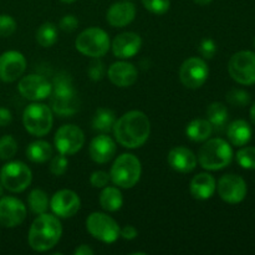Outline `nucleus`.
<instances>
[{
	"label": "nucleus",
	"mask_w": 255,
	"mask_h": 255,
	"mask_svg": "<svg viewBox=\"0 0 255 255\" xmlns=\"http://www.w3.org/2000/svg\"><path fill=\"white\" fill-rule=\"evenodd\" d=\"M117 142L126 148L143 146L151 133V122L142 111H129L122 115L114 125Z\"/></svg>",
	"instance_id": "obj_1"
},
{
	"label": "nucleus",
	"mask_w": 255,
	"mask_h": 255,
	"mask_svg": "<svg viewBox=\"0 0 255 255\" xmlns=\"http://www.w3.org/2000/svg\"><path fill=\"white\" fill-rule=\"evenodd\" d=\"M62 236V226L59 217L42 213L35 218L30 227L27 242L35 252H47L59 243Z\"/></svg>",
	"instance_id": "obj_2"
},
{
	"label": "nucleus",
	"mask_w": 255,
	"mask_h": 255,
	"mask_svg": "<svg viewBox=\"0 0 255 255\" xmlns=\"http://www.w3.org/2000/svg\"><path fill=\"white\" fill-rule=\"evenodd\" d=\"M197 159L204 169L219 171L231 164L233 159V149L226 139L212 138L199 148Z\"/></svg>",
	"instance_id": "obj_3"
},
{
	"label": "nucleus",
	"mask_w": 255,
	"mask_h": 255,
	"mask_svg": "<svg viewBox=\"0 0 255 255\" xmlns=\"http://www.w3.org/2000/svg\"><path fill=\"white\" fill-rule=\"evenodd\" d=\"M141 162L134 154L124 153L116 158L111 167L110 178L120 188H132L141 178Z\"/></svg>",
	"instance_id": "obj_4"
},
{
	"label": "nucleus",
	"mask_w": 255,
	"mask_h": 255,
	"mask_svg": "<svg viewBox=\"0 0 255 255\" xmlns=\"http://www.w3.org/2000/svg\"><path fill=\"white\" fill-rule=\"evenodd\" d=\"M52 122H54L52 111L47 105L35 102L30 104L24 110L22 124L25 129L32 136L42 137L49 133L52 127Z\"/></svg>",
	"instance_id": "obj_5"
},
{
	"label": "nucleus",
	"mask_w": 255,
	"mask_h": 255,
	"mask_svg": "<svg viewBox=\"0 0 255 255\" xmlns=\"http://www.w3.org/2000/svg\"><path fill=\"white\" fill-rule=\"evenodd\" d=\"M75 46L85 56L100 59L110 49L109 34L100 27H89L77 36Z\"/></svg>",
	"instance_id": "obj_6"
},
{
	"label": "nucleus",
	"mask_w": 255,
	"mask_h": 255,
	"mask_svg": "<svg viewBox=\"0 0 255 255\" xmlns=\"http://www.w3.org/2000/svg\"><path fill=\"white\" fill-rule=\"evenodd\" d=\"M31 181V169L24 162H7L0 169V182L5 189L12 193H20L25 191L30 186Z\"/></svg>",
	"instance_id": "obj_7"
},
{
	"label": "nucleus",
	"mask_w": 255,
	"mask_h": 255,
	"mask_svg": "<svg viewBox=\"0 0 255 255\" xmlns=\"http://www.w3.org/2000/svg\"><path fill=\"white\" fill-rule=\"evenodd\" d=\"M86 229L102 243H114L120 238V226L114 218L101 212H94L86 219Z\"/></svg>",
	"instance_id": "obj_8"
},
{
	"label": "nucleus",
	"mask_w": 255,
	"mask_h": 255,
	"mask_svg": "<svg viewBox=\"0 0 255 255\" xmlns=\"http://www.w3.org/2000/svg\"><path fill=\"white\" fill-rule=\"evenodd\" d=\"M228 72L232 79L241 85L255 84V52L244 51L236 52L231 57L228 64Z\"/></svg>",
	"instance_id": "obj_9"
},
{
	"label": "nucleus",
	"mask_w": 255,
	"mask_h": 255,
	"mask_svg": "<svg viewBox=\"0 0 255 255\" xmlns=\"http://www.w3.org/2000/svg\"><path fill=\"white\" fill-rule=\"evenodd\" d=\"M85 143V134L76 125H64L56 131L54 146L59 153L71 156L77 153Z\"/></svg>",
	"instance_id": "obj_10"
},
{
	"label": "nucleus",
	"mask_w": 255,
	"mask_h": 255,
	"mask_svg": "<svg viewBox=\"0 0 255 255\" xmlns=\"http://www.w3.org/2000/svg\"><path fill=\"white\" fill-rule=\"evenodd\" d=\"M209 69L201 57H189L182 64L179 69V79L187 89L196 90L206 84Z\"/></svg>",
	"instance_id": "obj_11"
},
{
	"label": "nucleus",
	"mask_w": 255,
	"mask_h": 255,
	"mask_svg": "<svg viewBox=\"0 0 255 255\" xmlns=\"http://www.w3.org/2000/svg\"><path fill=\"white\" fill-rule=\"evenodd\" d=\"M50 104L55 114L62 117L72 116L80 109V100L74 86L52 89L50 95Z\"/></svg>",
	"instance_id": "obj_12"
},
{
	"label": "nucleus",
	"mask_w": 255,
	"mask_h": 255,
	"mask_svg": "<svg viewBox=\"0 0 255 255\" xmlns=\"http://www.w3.org/2000/svg\"><path fill=\"white\" fill-rule=\"evenodd\" d=\"M219 197L229 204H238L244 201L247 196V183L241 176L224 174L217 184Z\"/></svg>",
	"instance_id": "obj_13"
},
{
	"label": "nucleus",
	"mask_w": 255,
	"mask_h": 255,
	"mask_svg": "<svg viewBox=\"0 0 255 255\" xmlns=\"http://www.w3.org/2000/svg\"><path fill=\"white\" fill-rule=\"evenodd\" d=\"M21 96L30 101H41L51 95L52 85L44 76L40 75H27L19 81L17 85Z\"/></svg>",
	"instance_id": "obj_14"
},
{
	"label": "nucleus",
	"mask_w": 255,
	"mask_h": 255,
	"mask_svg": "<svg viewBox=\"0 0 255 255\" xmlns=\"http://www.w3.org/2000/svg\"><path fill=\"white\" fill-rule=\"evenodd\" d=\"M81 207V199L76 192L71 189H61L52 196L50 208L59 218H71Z\"/></svg>",
	"instance_id": "obj_15"
},
{
	"label": "nucleus",
	"mask_w": 255,
	"mask_h": 255,
	"mask_svg": "<svg viewBox=\"0 0 255 255\" xmlns=\"http://www.w3.org/2000/svg\"><path fill=\"white\" fill-rule=\"evenodd\" d=\"M26 70V60L19 51L10 50L0 55V80L14 82L22 76Z\"/></svg>",
	"instance_id": "obj_16"
},
{
	"label": "nucleus",
	"mask_w": 255,
	"mask_h": 255,
	"mask_svg": "<svg viewBox=\"0 0 255 255\" xmlns=\"http://www.w3.org/2000/svg\"><path fill=\"white\" fill-rule=\"evenodd\" d=\"M26 218V207L15 197L0 199V224L5 228H15Z\"/></svg>",
	"instance_id": "obj_17"
},
{
	"label": "nucleus",
	"mask_w": 255,
	"mask_h": 255,
	"mask_svg": "<svg viewBox=\"0 0 255 255\" xmlns=\"http://www.w3.org/2000/svg\"><path fill=\"white\" fill-rule=\"evenodd\" d=\"M142 46V39L138 34L132 31L117 35L112 41V52L119 59H131L138 54Z\"/></svg>",
	"instance_id": "obj_18"
},
{
	"label": "nucleus",
	"mask_w": 255,
	"mask_h": 255,
	"mask_svg": "<svg viewBox=\"0 0 255 255\" xmlns=\"http://www.w3.org/2000/svg\"><path fill=\"white\" fill-rule=\"evenodd\" d=\"M90 157L94 162L100 164L107 163L114 158L116 153V143L107 134H100L91 141L89 147Z\"/></svg>",
	"instance_id": "obj_19"
},
{
	"label": "nucleus",
	"mask_w": 255,
	"mask_h": 255,
	"mask_svg": "<svg viewBox=\"0 0 255 255\" xmlns=\"http://www.w3.org/2000/svg\"><path fill=\"white\" fill-rule=\"evenodd\" d=\"M110 81L119 87H129L137 81L138 72L137 69L127 61H117L109 67Z\"/></svg>",
	"instance_id": "obj_20"
},
{
	"label": "nucleus",
	"mask_w": 255,
	"mask_h": 255,
	"mask_svg": "<svg viewBox=\"0 0 255 255\" xmlns=\"http://www.w3.org/2000/svg\"><path fill=\"white\" fill-rule=\"evenodd\" d=\"M168 164L172 169L179 173H189L197 167V157L189 148L183 146L174 147L169 151L167 157Z\"/></svg>",
	"instance_id": "obj_21"
},
{
	"label": "nucleus",
	"mask_w": 255,
	"mask_h": 255,
	"mask_svg": "<svg viewBox=\"0 0 255 255\" xmlns=\"http://www.w3.org/2000/svg\"><path fill=\"white\" fill-rule=\"evenodd\" d=\"M136 16V7L129 1H119L109 7L107 22L114 27H125L131 24Z\"/></svg>",
	"instance_id": "obj_22"
},
{
	"label": "nucleus",
	"mask_w": 255,
	"mask_h": 255,
	"mask_svg": "<svg viewBox=\"0 0 255 255\" xmlns=\"http://www.w3.org/2000/svg\"><path fill=\"white\" fill-rule=\"evenodd\" d=\"M217 189L216 179L209 173H199L193 177L189 186V191L193 198L207 201L214 194Z\"/></svg>",
	"instance_id": "obj_23"
},
{
	"label": "nucleus",
	"mask_w": 255,
	"mask_h": 255,
	"mask_svg": "<svg viewBox=\"0 0 255 255\" xmlns=\"http://www.w3.org/2000/svg\"><path fill=\"white\" fill-rule=\"evenodd\" d=\"M252 134H253V131H252L251 125L244 120L233 121L227 129V136H228L229 142L237 147L246 146L251 141Z\"/></svg>",
	"instance_id": "obj_24"
},
{
	"label": "nucleus",
	"mask_w": 255,
	"mask_h": 255,
	"mask_svg": "<svg viewBox=\"0 0 255 255\" xmlns=\"http://www.w3.org/2000/svg\"><path fill=\"white\" fill-rule=\"evenodd\" d=\"M213 126L208 120L197 119L188 124L186 128L187 137L193 142H204L213 133Z\"/></svg>",
	"instance_id": "obj_25"
},
{
	"label": "nucleus",
	"mask_w": 255,
	"mask_h": 255,
	"mask_svg": "<svg viewBox=\"0 0 255 255\" xmlns=\"http://www.w3.org/2000/svg\"><path fill=\"white\" fill-rule=\"evenodd\" d=\"M100 204L102 209L107 212H117L124 204V197L121 191L116 187H104L100 194Z\"/></svg>",
	"instance_id": "obj_26"
},
{
	"label": "nucleus",
	"mask_w": 255,
	"mask_h": 255,
	"mask_svg": "<svg viewBox=\"0 0 255 255\" xmlns=\"http://www.w3.org/2000/svg\"><path fill=\"white\" fill-rule=\"evenodd\" d=\"M51 144L46 141H35L27 146L26 156L34 163H44L52 157Z\"/></svg>",
	"instance_id": "obj_27"
},
{
	"label": "nucleus",
	"mask_w": 255,
	"mask_h": 255,
	"mask_svg": "<svg viewBox=\"0 0 255 255\" xmlns=\"http://www.w3.org/2000/svg\"><path fill=\"white\" fill-rule=\"evenodd\" d=\"M207 120L212 124L213 128L221 131L228 122V109L222 102H213L207 109Z\"/></svg>",
	"instance_id": "obj_28"
},
{
	"label": "nucleus",
	"mask_w": 255,
	"mask_h": 255,
	"mask_svg": "<svg viewBox=\"0 0 255 255\" xmlns=\"http://www.w3.org/2000/svg\"><path fill=\"white\" fill-rule=\"evenodd\" d=\"M115 122H116V117H115L114 111L109 109H99L95 112V116L92 119V127L95 131L109 133L114 128Z\"/></svg>",
	"instance_id": "obj_29"
},
{
	"label": "nucleus",
	"mask_w": 255,
	"mask_h": 255,
	"mask_svg": "<svg viewBox=\"0 0 255 255\" xmlns=\"http://www.w3.org/2000/svg\"><path fill=\"white\" fill-rule=\"evenodd\" d=\"M57 37H59V31L54 22H44L40 25L36 31V41L42 47H51L57 41Z\"/></svg>",
	"instance_id": "obj_30"
},
{
	"label": "nucleus",
	"mask_w": 255,
	"mask_h": 255,
	"mask_svg": "<svg viewBox=\"0 0 255 255\" xmlns=\"http://www.w3.org/2000/svg\"><path fill=\"white\" fill-rule=\"evenodd\" d=\"M27 206H29L30 211L34 214H37V216L46 213L47 208L50 207V201L47 198V194L42 189H34L27 196Z\"/></svg>",
	"instance_id": "obj_31"
},
{
	"label": "nucleus",
	"mask_w": 255,
	"mask_h": 255,
	"mask_svg": "<svg viewBox=\"0 0 255 255\" xmlns=\"http://www.w3.org/2000/svg\"><path fill=\"white\" fill-rule=\"evenodd\" d=\"M17 143L15 138L10 134H5L0 138V159L9 161L16 154Z\"/></svg>",
	"instance_id": "obj_32"
},
{
	"label": "nucleus",
	"mask_w": 255,
	"mask_h": 255,
	"mask_svg": "<svg viewBox=\"0 0 255 255\" xmlns=\"http://www.w3.org/2000/svg\"><path fill=\"white\" fill-rule=\"evenodd\" d=\"M237 162L244 169H255V147L247 146L237 152Z\"/></svg>",
	"instance_id": "obj_33"
},
{
	"label": "nucleus",
	"mask_w": 255,
	"mask_h": 255,
	"mask_svg": "<svg viewBox=\"0 0 255 255\" xmlns=\"http://www.w3.org/2000/svg\"><path fill=\"white\" fill-rule=\"evenodd\" d=\"M142 4L149 12L156 15L166 14L171 6L169 0H142Z\"/></svg>",
	"instance_id": "obj_34"
},
{
	"label": "nucleus",
	"mask_w": 255,
	"mask_h": 255,
	"mask_svg": "<svg viewBox=\"0 0 255 255\" xmlns=\"http://www.w3.org/2000/svg\"><path fill=\"white\" fill-rule=\"evenodd\" d=\"M227 101L233 106L243 107L251 102V96L244 90H232L227 94Z\"/></svg>",
	"instance_id": "obj_35"
},
{
	"label": "nucleus",
	"mask_w": 255,
	"mask_h": 255,
	"mask_svg": "<svg viewBox=\"0 0 255 255\" xmlns=\"http://www.w3.org/2000/svg\"><path fill=\"white\" fill-rule=\"evenodd\" d=\"M67 167H69V159L66 158V156L62 153H59L57 156H55L51 159V163H50V172H51L54 176H62L65 174V172L67 171Z\"/></svg>",
	"instance_id": "obj_36"
},
{
	"label": "nucleus",
	"mask_w": 255,
	"mask_h": 255,
	"mask_svg": "<svg viewBox=\"0 0 255 255\" xmlns=\"http://www.w3.org/2000/svg\"><path fill=\"white\" fill-rule=\"evenodd\" d=\"M16 30V21L10 15H0V37L11 36Z\"/></svg>",
	"instance_id": "obj_37"
},
{
	"label": "nucleus",
	"mask_w": 255,
	"mask_h": 255,
	"mask_svg": "<svg viewBox=\"0 0 255 255\" xmlns=\"http://www.w3.org/2000/svg\"><path fill=\"white\" fill-rule=\"evenodd\" d=\"M105 71H106L105 64L99 59H95L94 61L90 64L89 70H87L90 79H91L92 81H100V80L104 79Z\"/></svg>",
	"instance_id": "obj_38"
},
{
	"label": "nucleus",
	"mask_w": 255,
	"mask_h": 255,
	"mask_svg": "<svg viewBox=\"0 0 255 255\" xmlns=\"http://www.w3.org/2000/svg\"><path fill=\"white\" fill-rule=\"evenodd\" d=\"M110 173L105 171H95L90 177V183L95 188H104L110 182Z\"/></svg>",
	"instance_id": "obj_39"
},
{
	"label": "nucleus",
	"mask_w": 255,
	"mask_h": 255,
	"mask_svg": "<svg viewBox=\"0 0 255 255\" xmlns=\"http://www.w3.org/2000/svg\"><path fill=\"white\" fill-rule=\"evenodd\" d=\"M199 52L204 59H212L217 52V45L214 40L203 39L199 44Z\"/></svg>",
	"instance_id": "obj_40"
},
{
	"label": "nucleus",
	"mask_w": 255,
	"mask_h": 255,
	"mask_svg": "<svg viewBox=\"0 0 255 255\" xmlns=\"http://www.w3.org/2000/svg\"><path fill=\"white\" fill-rule=\"evenodd\" d=\"M60 29L65 32H72L79 27V20L74 15H65L59 24Z\"/></svg>",
	"instance_id": "obj_41"
},
{
	"label": "nucleus",
	"mask_w": 255,
	"mask_h": 255,
	"mask_svg": "<svg viewBox=\"0 0 255 255\" xmlns=\"http://www.w3.org/2000/svg\"><path fill=\"white\" fill-rule=\"evenodd\" d=\"M137 236H138V232L132 226H126L120 229V237H122L125 241H132V239L137 238Z\"/></svg>",
	"instance_id": "obj_42"
},
{
	"label": "nucleus",
	"mask_w": 255,
	"mask_h": 255,
	"mask_svg": "<svg viewBox=\"0 0 255 255\" xmlns=\"http://www.w3.org/2000/svg\"><path fill=\"white\" fill-rule=\"evenodd\" d=\"M12 121L11 112L5 107H0V127H5Z\"/></svg>",
	"instance_id": "obj_43"
},
{
	"label": "nucleus",
	"mask_w": 255,
	"mask_h": 255,
	"mask_svg": "<svg viewBox=\"0 0 255 255\" xmlns=\"http://www.w3.org/2000/svg\"><path fill=\"white\" fill-rule=\"evenodd\" d=\"M94 253V249H91L89 246H86V244H81V246L77 247L74 252L75 255H92Z\"/></svg>",
	"instance_id": "obj_44"
},
{
	"label": "nucleus",
	"mask_w": 255,
	"mask_h": 255,
	"mask_svg": "<svg viewBox=\"0 0 255 255\" xmlns=\"http://www.w3.org/2000/svg\"><path fill=\"white\" fill-rule=\"evenodd\" d=\"M251 119H252V122L255 125V104L252 106V109H251Z\"/></svg>",
	"instance_id": "obj_45"
},
{
	"label": "nucleus",
	"mask_w": 255,
	"mask_h": 255,
	"mask_svg": "<svg viewBox=\"0 0 255 255\" xmlns=\"http://www.w3.org/2000/svg\"><path fill=\"white\" fill-rule=\"evenodd\" d=\"M213 0H194V2H197V4L199 5H208L209 2H212Z\"/></svg>",
	"instance_id": "obj_46"
},
{
	"label": "nucleus",
	"mask_w": 255,
	"mask_h": 255,
	"mask_svg": "<svg viewBox=\"0 0 255 255\" xmlns=\"http://www.w3.org/2000/svg\"><path fill=\"white\" fill-rule=\"evenodd\" d=\"M60 1L65 2V4H72V2H75L76 0H60Z\"/></svg>",
	"instance_id": "obj_47"
},
{
	"label": "nucleus",
	"mask_w": 255,
	"mask_h": 255,
	"mask_svg": "<svg viewBox=\"0 0 255 255\" xmlns=\"http://www.w3.org/2000/svg\"><path fill=\"white\" fill-rule=\"evenodd\" d=\"M2 194H4V186H2L1 182H0V197H2Z\"/></svg>",
	"instance_id": "obj_48"
},
{
	"label": "nucleus",
	"mask_w": 255,
	"mask_h": 255,
	"mask_svg": "<svg viewBox=\"0 0 255 255\" xmlns=\"http://www.w3.org/2000/svg\"><path fill=\"white\" fill-rule=\"evenodd\" d=\"M254 45H255V40H254Z\"/></svg>",
	"instance_id": "obj_49"
}]
</instances>
